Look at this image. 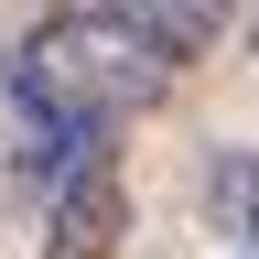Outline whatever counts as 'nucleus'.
<instances>
[{
	"mask_svg": "<svg viewBox=\"0 0 259 259\" xmlns=\"http://www.w3.org/2000/svg\"><path fill=\"white\" fill-rule=\"evenodd\" d=\"M119 238H130L119 151H76V162L44 184V259H119Z\"/></svg>",
	"mask_w": 259,
	"mask_h": 259,
	"instance_id": "obj_2",
	"label": "nucleus"
},
{
	"mask_svg": "<svg viewBox=\"0 0 259 259\" xmlns=\"http://www.w3.org/2000/svg\"><path fill=\"white\" fill-rule=\"evenodd\" d=\"M54 11H108V0H54Z\"/></svg>",
	"mask_w": 259,
	"mask_h": 259,
	"instance_id": "obj_5",
	"label": "nucleus"
},
{
	"mask_svg": "<svg viewBox=\"0 0 259 259\" xmlns=\"http://www.w3.org/2000/svg\"><path fill=\"white\" fill-rule=\"evenodd\" d=\"M205 227H216L238 259H259V151L227 141V151L205 162Z\"/></svg>",
	"mask_w": 259,
	"mask_h": 259,
	"instance_id": "obj_4",
	"label": "nucleus"
},
{
	"mask_svg": "<svg viewBox=\"0 0 259 259\" xmlns=\"http://www.w3.org/2000/svg\"><path fill=\"white\" fill-rule=\"evenodd\" d=\"M173 87V65L151 54V32L119 11H54L32 44L11 54V119H22V173L54 184L76 151H108L119 119H141Z\"/></svg>",
	"mask_w": 259,
	"mask_h": 259,
	"instance_id": "obj_1",
	"label": "nucleus"
},
{
	"mask_svg": "<svg viewBox=\"0 0 259 259\" xmlns=\"http://www.w3.org/2000/svg\"><path fill=\"white\" fill-rule=\"evenodd\" d=\"M119 11L141 22V32H151V54H162V65L184 76L194 54H216V32L238 22V0H119Z\"/></svg>",
	"mask_w": 259,
	"mask_h": 259,
	"instance_id": "obj_3",
	"label": "nucleus"
}]
</instances>
